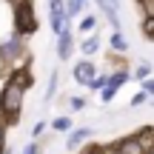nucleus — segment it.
I'll return each instance as SVG.
<instances>
[{
  "instance_id": "obj_1",
  "label": "nucleus",
  "mask_w": 154,
  "mask_h": 154,
  "mask_svg": "<svg viewBox=\"0 0 154 154\" xmlns=\"http://www.w3.org/2000/svg\"><path fill=\"white\" fill-rule=\"evenodd\" d=\"M29 83H32V74L17 72L9 80V86L3 88V94H0V114H3L6 120H11V123L17 120V114H20V103H23V88H26Z\"/></svg>"
},
{
  "instance_id": "obj_2",
  "label": "nucleus",
  "mask_w": 154,
  "mask_h": 154,
  "mask_svg": "<svg viewBox=\"0 0 154 154\" xmlns=\"http://www.w3.org/2000/svg\"><path fill=\"white\" fill-rule=\"evenodd\" d=\"M14 23H17V32L20 34H32L37 29V20H34V9L29 0H20L17 3V11H14Z\"/></svg>"
},
{
  "instance_id": "obj_3",
  "label": "nucleus",
  "mask_w": 154,
  "mask_h": 154,
  "mask_svg": "<svg viewBox=\"0 0 154 154\" xmlns=\"http://www.w3.org/2000/svg\"><path fill=\"white\" fill-rule=\"evenodd\" d=\"M49 9H51V29L57 34L66 32V9H63L60 0H49Z\"/></svg>"
},
{
  "instance_id": "obj_4",
  "label": "nucleus",
  "mask_w": 154,
  "mask_h": 154,
  "mask_svg": "<svg viewBox=\"0 0 154 154\" xmlns=\"http://www.w3.org/2000/svg\"><path fill=\"white\" fill-rule=\"evenodd\" d=\"M74 80L83 83V86H94V80H97V69H94L91 63H77V69H74Z\"/></svg>"
},
{
  "instance_id": "obj_5",
  "label": "nucleus",
  "mask_w": 154,
  "mask_h": 154,
  "mask_svg": "<svg viewBox=\"0 0 154 154\" xmlns=\"http://www.w3.org/2000/svg\"><path fill=\"white\" fill-rule=\"evenodd\" d=\"M117 154H149V149L143 146L140 137H126L120 146H117Z\"/></svg>"
},
{
  "instance_id": "obj_6",
  "label": "nucleus",
  "mask_w": 154,
  "mask_h": 154,
  "mask_svg": "<svg viewBox=\"0 0 154 154\" xmlns=\"http://www.w3.org/2000/svg\"><path fill=\"white\" fill-rule=\"evenodd\" d=\"M69 54H72V34H69V32H63V34H60V57L66 60Z\"/></svg>"
},
{
  "instance_id": "obj_7",
  "label": "nucleus",
  "mask_w": 154,
  "mask_h": 154,
  "mask_svg": "<svg viewBox=\"0 0 154 154\" xmlns=\"http://www.w3.org/2000/svg\"><path fill=\"white\" fill-rule=\"evenodd\" d=\"M0 51H3V57H14V54H20V40H17V37L9 40V43H6Z\"/></svg>"
},
{
  "instance_id": "obj_8",
  "label": "nucleus",
  "mask_w": 154,
  "mask_h": 154,
  "mask_svg": "<svg viewBox=\"0 0 154 154\" xmlns=\"http://www.w3.org/2000/svg\"><path fill=\"white\" fill-rule=\"evenodd\" d=\"M83 9H86V0H69V3H66V14H69V17L80 14Z\"/></svg>"
},
{
  "instance_id": "obj_9",
  "label": "nucleus",
  "mask_w": 154,
  "mask_h": 154,
  "mask_svg": "<svg viewBox=\"0 0 154 154\" xmlns=\"http://www.w3.org/2000/svg\"><path fill=\"white\" fill-rule=\"evenodd\" d=\"M86 137H88V128H80V131H74L72 137H69V143H66V146H69V149H74V146H80Z\"/></svg>"
},
{
  "instance_id": "obj_10",
  "label": "nucleus",
  "mask_w": 154,
  "mask_h": 154,
  "mask_svg": "<svg viewBox=\"0 0 154 154\" xmlns=\"http://www.w3.org/2000/svg\"><path fill=\"white\" fill-rule=\"evenodd\" d=\"M126 80H128V74H114V77L109 80V88H111V91H117V88H120Z\"/></svg>"
},
{
  "instance_id": "obj_11",
  "label": "nucleus",
  "mask_w": 154,
  "mask_h": 154,
  "mask_svg": "<svg viewBox=\"0 0 154 154\" xmlns=\"http://www.w3.org/2000/svg\"><path fill=\"white\" fill-rule=\"evenodd\" d=\"M111 46H114L117 51H126V37H123L120 32H114V37H111Z\"/></svg>"
},
{
  "instance_id": "obj_12",
  "label": "nucleus",
  "mask_w": 154,
  "mask_h": 154,
  "mask_svg": "<svg viewBox=\"0 0 154 154\" xmlns=\"http://www.w3.org/2000/svg\"><path fill=\"white\" fill-rule=\"evenodd\" d=\"M83 51H86V54H94V51H97V37L86 40V43H83Z\"/></svg>"
},
{
  "instance_id": "obj_13",
  "label": "nucleus",
  "mask_w": 154,
  "mask_h": 154,
  "mask_svg": "<svg viewBox=\"0 0 154 154\" xmlns=\"http://www.w3.org/2000/svg\"><path fill=\"white\" fill-rule=\"evenodd\" d=\"M94 26H97V20H94V17H86V20H83V26H80V29H83V32H91Z\"/></svg>"
},
{
  "instance_id": "obj_14",
  "label": "nucleus",
  "mask_w": 154,
  "mask_h": 154,
  "mask_svg": "<svg viewBox=\"0 0 154 154\" xmlns=\"http://www.w3.org/2000/svg\"><path fill=\"white\" fill-rule=\"evenodd\" d=\"M6 149V128H3V123H0V154H3Z\"/></svg>"
},
{
  "instance_id": "obj_15",
  "label": "nucleus",
  "mask_w": 154,
  "mask_h": 154,
  "mask_svg": "<svg viewBox=\"0 0 154 154\" xmlns=\"http://www.w3.org/2000/svg\"><path fill=\"white\" fill-rule=\"evenodd\" d=\"M131 103H134V106H140V103H146V91H140V94H137V97H134V100H131Z\"/></svg>"
},
{
  "instance_id": "obj_16",
  "label": "nucleus",
  "mask_w": 154,
  "mask_h": 154,
  "mask_svg": "<svg viewBox=\"0 0 154 154\" xmlns=\"http://www.w3.org/2000/svg\"><path fill=\"white\" fill-rule=\"evenodd\" d=\"M137 77H149V66H140L137 69Z\"/></svg>"
},
{
  "instance_id": "obj_17",
  "label": "nucleus",
  "mask_w": 154,
  "mask_h": 154,
  "mask_svg": "<svg viewBox=\"0 0 154 154\" xmlns=\"http://www.w3.org/2000/svg\"><path fill=\"white\" fill-rule=\"evenodd\" d=\"M23 154H37V146H34V143H32V146H29V149H26V151H23Z\"/></svg>"
},
{
  "instance_id": "obj_18",
  "label": "nucleus",
  "mask_w": 154,
  "mask_h": 154,
  "mask_svg": "<svg viewBox=\"0 0 154 154\" xmlns=\"http://www.w3.org/2000/svg\"><path fill=\"white\" fill-rule=\"evenodd\" d=\"M149 91H154V80L149 83V86H146V94H149Z\"/></svg>"
},
{
  "instance_id": "obj_19",
  "label": "nucleus",
  "mask_w": 154,
  "mask_h": 154,
  "mask_svg": "<svg viewBox=\"0 0 154 154\" xmlns=\"http://www.w3.org/2000/svg\"><path fill=\"white\" fill-rule=\"evenodd\" d=\"M88 154H103V149H91V151H88Z\"/></svg>"
},
{
  "instance_id": "obj_20",
  "label": "nucleus",
  "mask_w": 154,
  "mask_h": 154,
  "mask_svg": "<svg viewBox=\"0 0 154 154\" xmlns=\"http://www.w3.org/2000/svg\"><path fill=\"white\" fill-rule=\"evenodd\" d=\"M106 3H109V6H114V0H106Z\"/></svg>"
}]
</instances>
